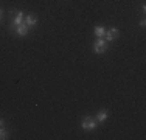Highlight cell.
I'll return each mask as SVG.
<instances>
[{
    "instance_id": "2",
    "label": "cell",
    "mask_w": 146,
    "mask_h": 140,
    "mask_svg": "<svg viewBox=\"0 0 146 140\" xmlns=\"http://www.w3.org/2000/svg\"><path fill=\"white\" fill-rule=\"evenodd\" d=\"M106 50H107V42L104 39H101V37H98L95 41V44H93V51L100 55V53H104Z\"/></svg>"
},
{
    "instance_id": "8",
    "label": "cell",
    "mask_w": 146,
    "mask_h": 140,
    "mask_svg": "<svg viewBox=\"0 0 146 140\" xmlns=\"http://www.w3.org/2000/svg\"><path fill=\"white\" fill-rule=\"evenodd\" d=\"M8 135H9V132H8V131H6V129L2 126V128H0V140H5V139H8Z\"/></svg>"
},
{
    "instance_id": "7",
    "label": "cell",
    "mask_w": 146,
    "mask_h": 140,
    "mask_svg": "<svg viewBox=\"0 0 146 140\" xmlns=\"http://www.w3.org/2000/svg\"><path fill=\"white\" fill-rule=\"evenodd\" d=\"M106 118H107V111H106V109L100 111V112H98V115H96V121H98V123H103V121L106 120Z\"/></svg>"
},
{
    "instance_id": "12",
    "label": "cell",
    "mask_w": 146,
    "mask_h": 140,
    "mask_svg": "<svg viewBox=\"0 0 146 140\" xmlns=\"http://www.w3.org/2000/svg\"><path fill=\"white\" fill-rule=\"evenodd\" d=\"M0 19H2V9H0Z\"/></svg>"
},
{
    "instance_id": "9",
    "label": "cell",
    "mask_w": 146,
    "mask_h": 140,
    "mask_svg": "<svg viewBox=\"0 0 146 140\" xmlns=\"http://www.w3.org/2000/svg\"><path fill=\"white\" fill-rule=\"evenodd\" d=\"M104 33H106V30H104L103 27H96V28H95V34H96L98 37H103Z\"/></svg>"
},
{
    "instance_id": "1",
    "label": "cell",
    "mask_w": 146,
    "mask_h": 140,
    "mask_svg": "<svg viewBox=\"0 0 146 140\" xmlns=\"http://www.w3.org/2000/svg\"><path fill=\"white\" fill-rule=\"evenodd\" d=\"M96 126H98V121L92 117H84L81 121V128L84 131H93V129H96Z\"/></svg>"
},
{
    "instance_id": "6",
    "label": "cell",
    "mask_w": 146,
    "mask_h": 140,
    "mask_svg": "<svg viewBox=\"0 0 146 140\" xmlns=\"http://www.w3.org/2000/svg\"><path fill=\"white\" fill-rule=\"evenodd\" d=\"M36 23H37V19H36L34 16H31V14H30V16H27V19H25V25L28 27V28L34 27Z\"/></svg>"
},
{
    "instance_id": "10",
    "label": "cell",
    "mask_w": 146,
    "mask_h": 140,
    "mask_svg": "<svg viewBox=\"0 0 146 140\" xmlns=\"http://www.w3.org/2000/svg\"><path fill=\"white\" fill-rule=\"evenodd\" d=\"M146 25V22H145V19L143 20H140V27H145Z\"/></svg>"
},
{
    "instance_id": "11",
    "label": "cell",
    "mask_w": 146,
    "mask_h": 140,
    "mask_svg": "<svg viewBox=\"0 0 146 140\" xmlns=\"http://www.w3.org/2000/svg\"><path fill=\"white\" fill-rule=\"evenodd\" d=\"M3 125H5V120H2V118H0V128H2Z\"/></svg>"
},
{
    "instance_id": "3",
    "label": "cell",
    "mask_w": 146,
    "mask_h": 140,
    "mask_svg": "<svg viewBox=\"0 0 146 140\" xmlns=\"http://www.w3.org/2000/svg\"><path fill=\"white\" fill-rule=\"evenodd\" d=\"M118 34H120V31H118L117 28H112V30L106 31V33H104V36L107 37V41H115L117 37H118Z\"/></svg>"
},
{
    "instance_id": "5",
    "label": "cell",
    "mask_w": 146,
    "mask_h": 140,
    "mask_svg": "<svg viewBox=\"0 0 146 140\" xmlns=\"http://www.w3.org/2000/svg\"><path fill=\"white\" fill-rule=\"evenodd\" d=\"M23 23V13L22 11H17V16H16V19H14V22H13V25L16 27H19V25H22Z\"/></svg>"
},
{
    "instance_id": "4",
    "label": "cell",
    "mask_w": 146,
    "mask_h": 140,
    "mask_svg": "<svg viewBox=\"0 0 146 140\" xmlns=\"http://www.w3.org/2000/svg\"><path fill=\"white\" fill-rule=\"evenodd\" d=\"M16 33L19 34V36H27V34H28V27H27L25 23H22V25L16 27Z\"/></svg>"
}]
</instances>
